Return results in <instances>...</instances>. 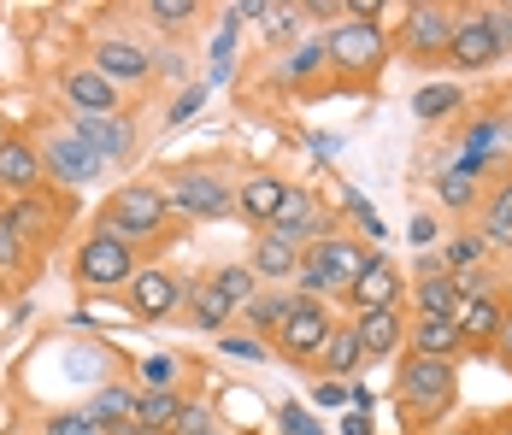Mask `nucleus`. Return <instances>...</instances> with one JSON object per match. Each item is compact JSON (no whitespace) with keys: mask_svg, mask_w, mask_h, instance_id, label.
<instances>
[{"mask_svg":"<svg viewBox=\"0 0 512 435\" xmlns=\"http://www.w3.org/2000/svg\"><path fill=\"white\" fill-rule=\"evenodd\" d=\"M448 406H454V365L412 353L407 365H401V412H407V424H430Z\"/></svg>","mask_w":512,"mask_h":435,"instance_id":"f257e3e1","label":"nucleus"},{"mask_svg":"<svg viewBox=\"0 0 512 435\" xmlns=\"http://www.w3.org/2000/svg\"><path fill=\"white\" fill-rule=\"evenodd\" d=\"M165 218H171V200H165L159 189H148V183H130V189H118L112 200H106L101 230L136 247V236H154Z\"/></svg>","mask_w":512,"mask_h":435,"instance_id":"f03ea898","label":"nucleus"},{"mask_svg":"<svg viewBox=\"0 0 512 435\" xmlns=\"http://www.w3.org/2000/svg\"><path fill=\"white\" fill-rule=\"evenodd\" d=\"M77 277H83L89 289L130 283V277H136V247L118 242V236H106V230H95V236L83 242V253H77Z\"/></svg>","mask_w":512,"mask_h":435,"instance_id":"7ed1b4c3","label":"nucleus"},{"mask_svg":"<svg viewBox=\"0 0 512 435\" xmlns=\"http://www.w3.org/2000/svg\"><path fill=\"white\" fill-rule=\"evenodd\" d=\"M448 59L465 65V71H483L501 59V36H495V18L489 12H460L454 18V42H448Z\"/></svg>","mask_w":512,"mask_h":435,"instance_id":"20e7f679","label":"nucleus"},{"mask_svg":"<svg viewBox=\"0 0 512 435\" xmlns=\"http://www.w3.org/2000/svg\"><path fill=\"white\" fill-rule=\"evenodd\" d=\"M324 53H330L342 71H377V59H383V30H377V24H336V30L324 36Z\"/></svg>","mask_w":512,"mask_h":435,"instance_id":"39448f33","label":"nucleus"},{"mask_svg":"<svg viewBox=\"0 0 512 435\" xmlns=\"http://www.w3.org/2000/svg\"><path fill=\"white\" fill-rule=\"evenodd\" d=\"M177 212H189V218H230V189L212 177V171H189V177H177V189L165 194Z\"/></svg>","mask_w":512,"mask_h":435,"instance_id":"423d86ee","label":"nucleus"},{"mask_svg":"<svg viewBox=\"0 0 512 435\" xmlns=\"http://www.w3.org/2000/svg\"><path fill=\"white\" fill-rule=\"evenodd\" d=\"M330 312L318 306V300H301L295 312H289V324L277 330V347L289 353V359H307V353H324V341H330Z\"/></svg>","mask_w":512,"mask_h":435,"instance_id":"0eeeda50","label":"nucleus"},{"mask_svg":"<svg viewBox=\"0 0 512 435\" xmlns=\"http://www.w3.org/2000/svg\"><path fill=\"white\" fill-rule=\"evenodd\" d=\"M42 165H48V177H59V183H89L95 171H101L106 159L95 153V147H83L77 136H48V147H42Z\"/></svg>","mask_w":512,"mask_h":435,"instance_id":"6e6552de","label":"nucleus"},{"mask_svg":"<svg viewBox=\"0 0 512 435\" xmlns=\"http://www.w3.org/2000/svg\"><path fill=\"white\" fill-rule=\"evenodd\" d=\"M359 312H383V306H401V271L383 259V253H371V265L354 277V289H348Z\"/></svg>","mask_w":512,"mask_h":435,"instance_id":"1a4fd4ad","label":"nucleus"},{"mask_svg":"<svg viewBox=\"0 0 512 435\" xmlns=\"http://www.w3.org/2000/svg\"><path fill=\"white\" fill-rule=\"evenodd\" d=\"M42 177H48V165H42V153L24 142V136H6V142H0V189L36 194Z\"/></svg>","mask_w":512,"mask_h":435,"instance_id":"9d476101","label":"nucleus"},{"mask_svg":"<svg viewBox=\"0 0 512 435\" xmlns=\"http://www.w3.org/2000/svg\"><path fill=\"white\" fill-rule=\"evenodd\" d=\"M312 265H324V277L336 283V289H354V277L371 265V247H359V242H348V236H324V242L307 253Z\"/></svg>","mask_w":512,"mask_h":435,"instance_id":"9b49d317","label":"nucleus"},{"mask_svg":"<svg viewBox=\"0 0 512 435\" xmlns=\"http://www.w3.org/2000/svg\"><path fill=\"white\" fill-rule=\"evenodd\" d=\"M454 18L460 12H448V6H412L407 12V48L412 53H448V42H454Z\"/></svg>","mask_w":512,"mask_h":435,"instance_id":"f8f14e48","label":"nucleus"},{"mask_svg":"<svg viewBox=\"0 0 512 435\" xmlns=\"http://www.w3.org/2000/svg\"><path fill=\"white\" fill-rule=\"evenodd\" d=\"M71 136H77L83 147H95L101 159H124V153L136 147L130 124H124V118H112V112H106V118H89V112H77V118H71Z\"/></svg>","mask_w":512,"mask_h":435,"instance_id":"ddd939ff","label":"nucleus"},{"mask_svg":"<svg viewBox=\"0 0 512 435\" xmlns=\"http://www.w3.org/2000/svg\"><path fill=\"white\" fill-rule=\"evenodd\" d=\"M354 336H359V347H365V359H389V353L407 341V324H401L395 306H383V312H359Z\"/></svg>","mask_w":512,"mask_h":435,"instance_id":"4468645a","label":"nucleus"},{"mask_svg":"<svg viewBox=\"0 0 512 435\" xmlns=\"http://www.w3.org/2000/svg\"><path fill=\"white\" fill-rule=\"evenodd\" d=\"M454 324H460L465 341H501L507 312H501V300H495V294H460V312H454Z\"/></svg>","mask_w":512,"mask_h":435,"instance_id":"2eb2a0df","label":"nucleus"},{"mask_svg":"<svg viewBox=\"0 0 512 435\" xmlns=\"http://www.w3.org/2000/svg\"><path fill=\"white\" fill-rule=\"evenodd\" d=\"M283 194H289V183L283 177H248L242 183V194H236V212L242 218H254V224H277V212H283Z\"/></svg>","mask_w":512,"mask_h":435,"instance_id":"dca6fc26","label":"nucleus"},{"mask_svg":"<svg viewBox=\"0 0 512 435\" xmlns=\"http://www.w3.org/2000/svg\"><path fill=\"white\" fill-rule=\"evenodd\" d=\"M89 418L101 424V435H136V394L124 383L101 388V394L89 400Z\"/></svg>","mask_w":512,"mask_h":435,"instance_id":"f3484780","label":"nucleus"},{"mask_svg":"<svg viewBox=\"0 0 512 435\" xmlns=\"http://www.w3.org/2000/svg\"><path fill=\"white\" fill-rule=\"evenodd\" d=\"M130 306H136V318L159 324V318L177 306V283H171L165 271H136V277H130Z\"/></svg>","mask_w":512,"mask_h":435,"instance_id":"a211bd4d","label":"nucleus"},{"mask_svg":"<svg viewBox=\"0 0 512 435\" xmlns=\"http://www.w3.org/2000/svg\"><path fill=\"white\" fill-rule=\"evenodd\" d=\"M148 53L136 48V42H101L95 48V71H101L106 83H136V77H148Z\"/></svg>","mask_w":512,"mask_h":435,"instance_id":"6ab92c4d","label":"nucleus"},{"mask_svg":"<svg viewBox=\"0 0 512 435\" xmlns=\"http://www.w3.org/2000/svg\"><path fill=\"white\" fill-rule=\"evenodd\" d=\"M254 271L259 277H295L301 271V242H289V236H277V230H265L254 242Z\"/></svg>","mask_w":512,"mask_h":435,"instance_id":"aec40b11","label":"nucleus"},{"mask_svg":"<svg viewBox=\"0 0 512 435\" xmlns=\"http://www.w3.org/2000/svg\"><path fill=\"white\" fill-rule=\"evenodd\" d=\"M65 95H71V106H77V112H89V118H106V112H112V83H106L101 71H95V65H89V71H71V77H65Z\"/></svg>","mask_w":512,"mask_h":435,"instance_id":"412c9836","label":"nucleus"},{"mask_svg":"<svg viewBox=\"0 0 512 435\" xmlns=\"http://www.w3.org/2000/svg\"><path fill=\"white\" fill-rule=\"evenodd\" d=\"M412 347H418V359H448L454 347H465V336L454 318H418L412 324Z\"/></svg>","mask_w":512,"mask_h":435,"instance_id":"4be33fe9","label":"nucleus"},{"mask_svg":"<svg viewBox=\"0 0 512 435\" xmlns=\"http://www.w3.org/2000/svg\"><path fill=\"white\" fill-rule=\"evenodd\" d=\"M177 412H183V400L171 394V388H148V394H136V435H159L177 424Z\"/></svg>","mask_w":512,"mask_h":435,"instance_id":"5701e85b","label":"nucleus"},{"mask_svg":"<svg viewBox=\"0 0 512 435\" xmlns=\"http://www.w3.org/2000/svg\"><path fill=\"white\" fill-rule=\"evenodd\" d=\"M0 218H6V224L24 236V247L36 242V236H48V230H53V206L42 200V194H18V206H12V212H0Z\"/></svg>","mask_w":512,"mask_h":435,"instance_id":"b1692460","label":"nucleus"},{"mask_svg":"<svg viewBox=\"0 0 512 435\" xmlns=\"http://www.w3.org/2000/svg\"><path fill=\"white\" fill-rule=\"evenodd\" d=\"M359 359H365V347H359L354 324H336L330 341H324V371H330V377H354Z\"/></svg>","mask_w":512,"mask_h":435,"instance_id":"393cba45","label":"nucleus"},{"mask_svg":"<svg viewBox=\"0 0 512 435\" xmlns=\"http://www.w3.org/2000/svg\"><path fill=\"white\" fill-rule=\"evenodd\" d=\"M454 312H460V283L454 277L418 283V318H454Z\"/></svg>","mask_w":512,"mask_h":435,"instance_id":"a878e982","label":"nucleus"},{"mask_svg":"<svg viewBox=\"0 0 512 435\" xmlns=\"http://www.w3.org/2000/svg\"><path fill=\"white\" fill-rule=\"evenodd\" d=\"M295 306H301V300H289V294H254L242 312H248V324H254V330H283Z\"/></svg>","mask_w":512,"mask_h":435,"instance_id":"bb28decb","label":"nucleus"},{"mask_svg":"<svg viewBox=\"0 0 512 435\" xmlns=\"http://www.w3.org/2000/svg\"><path fill=\"white\" fill-rule=\"evenodd\" d=\"M189 306H195V324H201V330H230V312H236V306L212 289V283H201V289L189 294Z\"/></svg>","mask_w":512,"mask_h":435,"instance_id":"cd10ccee","label":"nucleus"},{"mask_svg":"<svg viewBox=\"0 0 512 435\" xmlns=\"http://www.w3.org/2000/svg\"><path fill=\"white\" fill-rule=\"evenodd\" d=\"M206 283H212V289L224 294V300H230L236 312H242V306L254 300V271H248V265H224V271H212Z\"/></svg>","mask_w":512,"mask_h":435,"instance_id":"c85d7f7f","label":"nucleus"},{"mask_svg":"<svg viewBox=\"0 0 512 435\" xmlns=\"http://www.w3.org/2000/svg\"><path fill=\"white\" fill-rule=\"evenodd\" d=\"M448 112H460V89L454 83H430V89L412 95V118H448Z\"/></svg>","mask_w":512,"mask_h":435,"instance_id":"c756f323","label":"nucleus"},{"mask_svg":"<svg viewBox=\"0 0 512 435\" xmlns=\"http://www.w3.org/2000/svg\"><path fill=\"white\" fill-rule=\"evenodd\" d=\"M436 194H442V206H454V212H460V206L477 200V177L454 165V171H442V177H436Z\"/></svg>","mask_w":512,"mask_h":435,"instance_id":"7c9ffc66","label":"nucleus"},{"mask_svg":"<svg viewBox=\"0 0 512 435\" xmlns=\"http://www.w3.org/2000/svg\"><path fill=\"white\" fill-rule=\"evenodd\" d=\"M442 259H448V271H477V259H483V236H460V242L442 247Z\"/></svg>","mask_w":512,"mask_h":435,"instance_id":"2f4dec72","label":"nucleus"},{"mask_svg":"<svg viewBox=\"0 0 512 435\" xmlns=\"http://www.w3.org/2000/svg\"><path fill=\"white\" fill-rule=\"evenodd\" d=\"M489 236H501V242L512 236V183H501L489 200Z\"/></svg>","mask_w":512,"mask_h":435,"instance_id":"473e14b6","label":"nucleus"},{"mask_svg":"<svg viewBox=\"0 0 512 435\" xmlns=\"http://www.w3.org/2000/svg\"><path fill=\"white\" fill-rule=\"evenodd\" d=\"M42 435H101V424H95L89 412H53Z\"/></svg>","mask_w":512,"mask_h":435,"instance_id":"72a5a7b5","label":"nucleus"},{"mask_svg":"<svg viewBox=\"0 0 512 435\" xmlns=\"http://www.w3.org/2000/svg\"><path fill=\"white\" fill-rule=\"evenodd\" d=\"M171 435H212V412H206V406H195V400H183V412H177Z\"/></svg>","mask_w":512,"mask_h":435,"instance_id":"f704fd0d","label":"nucleus"},{"mask_svg":"<svg viewBox=\"0 0 512 435\" xmlns=\"http://www.w3.org/2000/svg\"><path fill=\"white\" fill-rule=\"evenodd\" d=\"M0 271H24V236L0 218Z\"/></svg>","mask_w":512,"mask_h":435,"instance_id":"c9c22d12","label":"nucleus"},{"mask_svg":"<svg viewBox=\"0 0 512 435\" xmlns=\"http://www.w3.org/2000/svg\"><path fill=\"white\" fill-rule=\"evenodd\" d=\"M295 283H301V300H318V294H330L336 283L324 277V265H312V259H301V271H295Z\"/></svg>","mask_w":512,"mask_h":435,"instance_id":"e433bc0d","label":"nucleus"},{"mask_svg":"<svg viewBox=\"0 0 512 435\" xmlns=\"http://www.w3.org/2000/svg\"><path fill=\"white\" fill-rule=\"evenodd\" d=\"M148 12H154L165 30H177V24H189V18H195V0H154Z\"/></svg>","mask_w":512,"mask_h":435,"instance_id":"4c0bfd02","label":"nucleus"},{"mask_svg":"<svg viewBox=\"0 0 512 435\" xmlns=\"http://www.w3.org/2000/svg\"><path fill=\"white\" fill-rule=\"evenodd\" d=\"M318 59H324V42H307V48L289 59V83H307L312 71H318Z\"/></svg>","mask_w":512,"mask_h":435,"instance_id":"58836bf2","label":"nucleus"},{"mask_svg":"<svg viewBox=\"0 0 512 435\" xmlns=\"http://www.w3.org/2000/svg\"><path fill=\"white\" fill-rule=\"evenodd\" d=\"M277 430H283V435H324L301 406H283V412H277Z\"/></svg>","mask_w":512,"mask_h":435,"instance_id":"ea45409f","label":"nucleus"},{"mask_svg":"<svg viewBox=\"0 0 512 435\" xmlns=\"http://www.w3.org/2000/svg\"><path fill=\"white\" fill-rule=\"evenodd\" d=\"M224 353H230V359H265V347H259L254 336H224Z\"/></svg>","mask_w":512,"mask_h":435,"instance_id":"a19ab883","label":"nucleus"},{"mask_svg":"<svg viewBox=\"0 0 512 435\" xmlns=\"http://www.w3.org/2000/svg\"><path fill=\"white\" fill-rule=\"evenodd\" d=\"M195 112H201V89H189V95H183L177 106H171V124H189Z\"/></svg>","mask_w":512,"mask_h":435,"instance_id":"79ce46f5","label":"nucleus"},{"mask_svg":"<svg viewBox=\"0 0 512 435\" xmlns=\"http://www.w3.org/2000/svg\"><path fill=\"white\" fill-rule=\"evenodd\" d=\"M312 400H318V406H348V388L342 383H318L312 388Z\"/></svg>","mask_w":512,"mask_h":435,"instance_id":"37998d69","label":"nucleus"},{"mask_svg":"<svg viewBox=\"0 0 512 435\" xmlns=\"http://www.w3.org/2000/svg\"><path fill=\"white\" fill-rule=\"evenodd\" d=\"M495 18V36H501V53H512V6H501V12H489Z\"/></svg>","mask_w":512,"mask_h":435,"instance_id":"c03bdc74","label":"nucleus"},{"mask_svg":"<svg viewBox=\"0 0 512 435\" xmlns=\"http://www.w3.org/2000/svg\"><path fill=\"white\" fill-rule=\"evenodd\" d=\"M436 242V218H412V247Z\"/></svg>","mask_w":512,"mask_h":435,"instance_id":"a18cd8bd","label":"nucleus"},{"mask_svg":"<svg viewBox=\"0 0 512 435\" xmlns=\"http://www.w3.org/2000/svg\"><path fill=\"white\" fill-rule=\"evenodd\" d=\"M342 435H371V418H365V412H354V418L342 424Z\"/></svg>","mask_w":512,"mask_h":435,"instance_id":"49530a36","label":"nucleus"},{"mask_svg":"<svg viewBox=\"0 0 512 435\" xmlns=\"http://www.w3.org/2000/svg\"><path fill=\"white\" fill-rule=\"evenodd\" d=\"M501 347H507V353H512V318H507V324H501Z\"/></svg>","mask_w":512,"mask_h":435,"instance_id":"de8ad7c7","label":"nucleus"},{"mask_svg":"<svg viewBox=\"0 0 512 435\" xmlns=\"http://www.w3.org/2000/svg\"><path fill=\"white\" fill-rule=\"evenodd\" d=\"M0 142H6V130H0Z\"/></svg>","mask_w":512,"mask_h":435,"instance_id":"09e8293b","label":"nucleus"},{"mask_svg":"<svg viewBox=\"0 0 512 435\" xmlns=\"http://www.w3.org/2000/svg\"><path fill=\"white\" fill-rule=\"evenodd\" d=\"M507 435H512V424H507Z\"/></svg>","mask_w":512,"mask_h":435,"instance_id":"8fccbe9b","label":"nucleus"}]
</instances>
